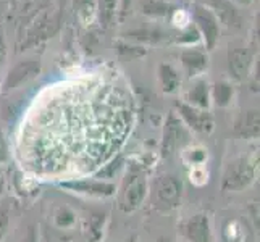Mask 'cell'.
<instances>
[{"label": "cell", "mask_w": 260, "mask_h": 242, "mask_svg": "<svg viewBox=\"0 0 260 242\" xmlns=\"http://www.w3.org/2000/svg\"><path fill=\"white\" fill-rule=\"evenodd\" d=\"M149 194V179L146 169L141 165H129L126 175L123 178L120 189H116L118 195V209L123 213L138 212L142 203L146 202Z\"/></svg>", "instance_id": "obj_1"}, {"label": "cell", "mask_w": 260, "mask_h": 242, "mask_svg": "<svg viewBox=\"0 0 260 242\" xmlns=\"http://www.w3.org/2000/svg\"><path fill=\"white\" fill-rule=\"evenodd\" d=\"M157 205L162 210L176 209L183 197V183L175 175H162L155 181Z\"/></svg>", "instance_id": "obj_4"}, {"label": "cell", "mask_w": 260, "mask_h": 242, "mask_svg": "<svg viewBox=\"0 0 260 242\" xmlns=\"http://www.w3.org/2000/svg\"><path fill=\"white\" fill-rule=\"evenodd\" d=\"M4 181H5V179H4V175L0 173V189H2V187H4Z\"/></svg>", "instance_id": "obj_17"}, {"label": "cell", "mask_w": 260, "mask_h": 242, "mask_svg": "<svg viewBox=\"0 0 260 242\" xmlns=\"http://www.w3.org/2000/svg\"><path fill=\"white\" fill-rule=\"evenodd\" d=\"M181 115H183L184 121L189 124V128L194 129V131H197V132L209 134L213 129L212 120L205 113H199V112L189 109V107L181 105Z\"/></svg>", "instance_id": "obj_7"}, {"label": "cell", "mask_w": 260, "mask_h": 242, "mask_svg": "<svg viewBox=\"0 0 260 242\" xmlns=\"http://www.w3.org/2000/svg\"><path fill=\"white\" fill-rule=\"evenodd\" d=\"M178 231L189 242H212L210 218L207 213H196L178 225Z\"/></svg>", "instance_id": "obj_5"}, {"label": "cell", "mask_w": 260, "mask_h": 242, "mask_svg": "<svg viewBox=\"0 0 260 242\" xmlns=\"http://www.w3.org/2000/svg\"><path fill=\"white\" fill-rule=\"evenodd\" d=\"M23 242H39L38 231H36L34 226H29L28 228V232H26V236L23 237Z\"/></svg>", "instance_id": "obj_15"}, {"label": "cell", "mask_w": 260, "mask_h": 242, "mask_svg": "<svg viewBox=\"0 0 260 242\" xmlns=\"http://www.w3.org/2000/svg\"><path fill=\"white\" fill-rule=\"evenodd\" d=\"M157 242H170V239H167V237H158Z\"/></svg>", "instance_id": "obj_18"}, {"label": "cell", "mask_w": 260, "mask_h": 242, "mask_svg": "<svg viewBox=\"0 0 260 242\" xmlns=\"http://www.w3.org/2000/svg\"><path fill=\"white\" fill-rule=\"evenodd\" d=\"M8 226H10V212L8 209H2L0 210V240L4 239V236L7 234Z\"/></svg>", "instance_id": "obj_13"}, {"label": "cell", "mask_w": 260, "mask_h": 242, "mask_svg": "<svg viewBox=\"0 0 260 242\" xmlns=\"http://www.w3.org/2000/svg\"><path fill=\"white\" fill-rule=\"evenodd\" d=\"M205 158H207V150L202 147H191L184 150V160L186 163L194 168H201L204 165Z\"/></svg>", "instance_id": "obj_11"}, {"label": "cell", "mask_w": 260, "mask_h": 242, "mask_svg": "<svg viewBox=\"0 0 260 242\" xmlns=\"http://www.w3.org/2000/svg\"><path fill=\"white\" fill-rule=\"evenodd\" d=\"M107 225V213L92 212L84 221V236L89 242H101Z\"/></svg>", "instance_id": "obj_6"}, {"label": "cell", "mask_w": 260, "mask_h": 242, "mask_svg": "<svg viewBox=\"0 0 260 242\" xmlns=\"http://www.w3.org/2000/svg\"><path fill=\"white\" fill-rule=\"evenodd\" d=\"M124 242H139V237H138V234H131Z\"/></svg>", "instance_id": "obj_16"}, {"label": "cell", "mask_w": 260, "mask_h": 242, "mask_svg": "<svg viewBox=\"0 0 260 242\" xmlns=\"http://www.w3.org/2000/svg\"><path fill=\"white\" fill-rule=\"evenodd\" d=\"M60 187L87 197H95V199H110L116 195V187L110 181H104V179H68V181H61Z\"/></svg>", "instance_id": "obj_3"}, {"label": "cell", "mask_w": 260, "mask_h": 242, "mask_svg": "<svg viewBox=\"0 0 260 242\" xmlns=\"http://www.w3.org/2000/svg\"><path fill=\"white\" fill-rule=\"evenodd\" d=\"M76 213L67 205H60L53 210V225L58 229H71L76 225Z\"/></svg>", "instance_id": "obj_10"}, {"label": "cell", "mask_w": 260, "mask_h": 242, "mask_svg": "<svg viewBox=\"0 0 260 242\" xmlns=\"http://www.w3.org/2000/svg\"><path fill=\"white\" fill-rule=\"evenodd\" d=\"M8 158H10V149H8V142H7L5 134L0 131V165L8 161Z\"/></svg>", "instance_id": "obj_14"}, {"label": "cell", "mask_w": 260, "mask_h": 242, "mask_svg": "<svg viewBox=\"0 0 260 242\" xmlns=\"http://www.w3.org/2000/svg\"><path fill=\"white\" fill-rule=\"evenodd\" d=\"M257 158L238 157L231 160L225 168L221 179V189L225 192H241L255 181Z\"/></svg>", "instance_id": "obj_2"}, {"label": "cell", "mask_w": 260, "mask_h": 242, "mask_svg": "<svg viewBox=\"0 0 260 242\" xmlns=\"http://www.w3.org/2000/svg\"><path fill=\"white\" fill-rule=\"evenodd\" d=\"M236 134L243 139H255L258 137V113L252 112L247 115L246 121L236 124Z\"/></svg>", "instance_id": "obj_9"}, {"label": "cell", "mask_w": 260, "mask_h": 242, "mask_svg": "<svg viewBox=\"0 0 260 242\" xmlns=\"http://www.w3.org/2000/svg\"><path fill=\"white\" fill-rule=\"evenodd\" d=\"M178 137H179V123L175 121V118L172 116L170 121L167 123L164 141H162V147H160V155H162V158L172 155L173 149L176 147Z\"/></svg>", "instance_id": "obj_8"}, {"label": "cell", "mask_w": 260, "mask_h": 242, "mask_svg": "<svg viewBox=\"0 0 260 242\" xmlns=\"http://www.w3.org/2000/svg\"><path fill=\"white\" fill-rule=\"evenodd\" d=\"M123 166V158L121 157H116L110 165H105V168L101 171V176L104 175L105 178H112L113 176V173H116L118 169Z\"/></svg>", "instance_id": "obj_12"}]
</instances>
